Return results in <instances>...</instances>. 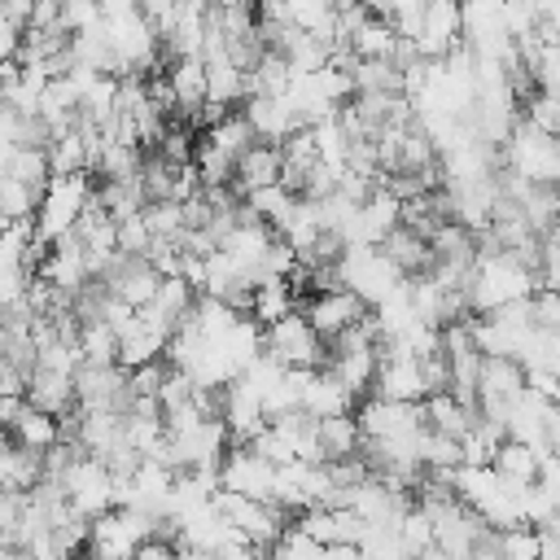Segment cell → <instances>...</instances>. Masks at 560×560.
Here are the masks:
<instances>
[{
  "label": "cell",
  "mask_w": 560,
  "mask_h": 560,
  "mask_svg": "<svg viewBox=\"0 0 560 560\" xmlns=\"http://www.w3.org/2000/svg\"><path fill=\"white\" fill-rule=\"evenodd\" d=\"M368 398H385V402H424V381H420V359L407 354H381L376 363V381Z\"/></svg>",
  "instance_id": "8"
},
{
  "label": "cell",
  "mask_w": 560,
  "mask_h": 560,
  "mask_svg": "<svg viewBox=\"0 0 560 560\" xmlns=\"http://www.w3.org/2000/svg\"><path fill=\"white\" fill-rule=\"evenodd\" d=\"M0 560H26L18 547H0Z\"/></svg>",
  "instance_id": "29"
},
{
  "label": "cell",
  "mask_w": 560,
  "mask_h": 560,
  "mask_svg": "<svg viewBox=\"0 0 560 560\" xmlns=\"http://www.w3.org/2000/svg\"><path fill=\"white\" fill-rule=\"evenodd\" d=\"M210 508H214L232 529H241V534L254 542V551H271V547L280 542V534L289 529V516H284L276 503H258V499H245V494H232V490H214Z\"/></svg>",
  "instance_id": "4"
},
{
  "label": "cell",
  "mask_w": 560,
  "mask_h": 560,
  "mask_svg": "<svg viewBox=\"0 0 560 560\" xmlns=\"http://www.w3.org/2000/svg\"><path fill=\"white\" fill-rule=\"evenodd\" d=\"M61 494H66L70 512L83 516V521H96V516L114 512V477L92 455H74L70 459V468L61 477Z\"/></svg>",
  "instance_id": "5"
},
{
  "label": "cell",
  "mask_w": 560,
  "mask_h": 560,
  "mask_svg": "<svg viewBox=\"0 0 560 560\" xmlns=\"http://www.w3.org/2000/svg\"><path fill=\"white\" fill-rule=\"evenodd\" d=\"M0 105H4V74H0Z\"/></svg>",
  "instance_id": "30"
},
{
  "label": "cell",
  "mask_w": 560,
  "mask_h": 560,
  "mask_svg": "<svg viewBox=\"0 0 560 560\" xmlns=\"http://www.w3.org/2000/svg\"><path fill=\"white\" fill-rule=\"evenodd\" d=\"M332 271H337V284L346 293H354L368 311H376L385 298H394V289L407 280L381 249H346Z\"/></svg>",
  "instance_id": "2"
},
{
  "label": "cell",
  "mask_w": 560,
  "mask_h": 560,
  "mask_svg": "<svg viewBox=\"0 0 560 560\" xmlns=\"http://www.w3.org/2000/svg\"><path fill=\"white\" fill-rule=\"evenodd\" d=\"M140 219H144L153 241H179L184 236V210L175 201H153L140 210Z\"/></svg>",
  "instance_id": "23"
},
{
  "label": "cell",
  "mask_w": 560,
  "mask_h": 560,
  "mask_svg": "<svg viewBox=\"0 0 560 560\" xmlns=\"http://www.w3.org/2000/svg\"><path fill=\"white\" fill-rule=\"evenodd\" d=\"M201 140H206L210 149H219L223 158H232V162H236V158L254 144V131H249L245 114H241V109H232V114H228V118H219L210 131H201Z\"/></svg>",
  "instance_id": "19"
},
{
  "label": "cell",
  "mask_w": 560,
  "mask_h": 560,
  "mask_svg": "<svg viewBox=\"0 0 560 560\" xmlns=\"http://www.w3.org/2000/svg\"><path fill=\"white\" fill-rule=\"evenodd\" d=\"M359 402L350 398V389L328 372V368H319V372H306V385H302V411L311 416V420H328V416H350Z\"/></svg>",
  "instance_id": "12"
},
{
  "label": "cell",
  "mask_w": 560,
  "mask_h": 560,
  "mask_svg": "<svg viewBox=\"0 0 560 560\" xmlns=\"http://www.w3.org/2000/svg\"><path fill=\"white\" fill-rule=\"evenodd\" d=\"M35 206H39V192H35V188H26V184L0 175V214H4L9 223L35 219Z\"/></svg>",
  "instance_id": "24"
},
{
  "label": "cell",
  "mask_w": 560,
  "mask_h": 560,
  "mask_svg": "<svg viewBox=\"0 0 560 560\" xmlns=\"http://www.w3.org/2000/svg\"><path fill=\"white\" fill-rule=\"evenodd\" d=\"M315 442H319V455L324 464L332 459H354L359 455V424H354V411L350 416H328V420H315Z\"/></svg>",
  "instance_id": "14"
},
{
  "label": "cell",
  "mask_w": 560,
  "mask_h": 560,
  "mask_svg": "<svg viewBox=\"0 0 560 560\" xmlns=\"http://www.w3.org/2000/svg\"><path fill=\"white\" fill-rule=\"evenodd\" d=\"M280 171H284L280 144H262V140H254V144H249V149L236 158V166H232V192L245 201L249 192L280 184Z\"/></svg>",
  "instance_id": "10"
},
{
  "label": "cell",
  "mask_w": 560,
  "mask_h": 560,
  "mask_svg": "<svg viewBox=\"0 0 560 560\" xmlns=\"http://www.w3.org/2000/svg\"><path fill=\"white\" fill-rule=\"evenodd\" d=\"M298 311V298H293V289H289V280H262V284H254L249 289V319L258 324V328H271V324H280L284 315H293Z\"/></svg>",
  "instance_id": "13"
},
{
  "label": "cell",
  "mask_w": 560,
  "mask_h": 560,
  "mask_svg": "<svg viewBox=\"0 0 560 560\" xmlns=\"http://www.w3.org/2000/svg\"><path fill=\"white\" fill-rule=\"evenodd\" d=\"M219 490H232V494H245V499H258V503H271V481H276V468L267 459H258L249 446H232L219 464Z\"/></svg>",
  "instance_id": "7"
},
{
  "label": "cell",
  "mask_w": 560,
  "mask_h": 560,
  "mask_svg": "<svg viewBox=\"0 0 560 560\" xmlns=\"http://www.w3.org/2000/svg\"><path fill=\"white\" fill-rule=\"evenodd\" d=\"M18 48H22V26L4 13V4H0V66L4 61H18Z\"/></svg>",
  "instance_id": "27"
},
{
  "label": "cell",
  "mask_w": 560,
  "mask_h": 560,
  "mask_svg": "<svg viewBox=\"0 0 560 560\" xmlns=\"http://www.w3.org/2000/svg\"><path fill=\"white\" fill-rule=\"evenodd\" d=\"M381 254L402 271V276H424L433 267V254H429V241H420L416 232L407 228H394L385 241H381Z\"/></svg>",
  "instance_id": "15"
},
{
  "label": "cell",
  "mask_w": 560,
  "mask_h": 560,
  "mask_svg": "<svg viewBox=\"0 0 560 560\" xmlns=\"http://www.w3.org/2000/svg\"><path fill=\"white\" fill-rule=\"evenodd\" d=\"M245 210L280 236V232H284V223H289V219H293V210H298V197H293L284 184H271V188L249 192V197H245Z\"/></svg>",
  "instance_id": "16"
},
{
  "label": "cell",
  "mask_w": 560,
  "mask_h": 560,
  "mask_svg": "<svg viewBox=\"0 0 560 560\" xmlns=\"http://www.w3.org/2000/svg\"><path fill=\"white\" fill-rule=\"evenodd\" d=\"M26 407L61 420L74 411V376H61V372H48V368H31L26 372Z\"/></svg>",
  "instance_id": "11"
},
{
  "label": "cell",
  "mask_w": 560,
  "mask_h": 560,
  "mask_svg": "<svg viewBox=\"0 0 560 560\" xmlns=\"http://www.w3.org/2000/svg\"><path fill=\"white\" fill-rule=\"evenodd\" d=\"M96 22H101V4H88V0L61 4V31H66V35H83V31H92Z\"/></svg>",
  "instance_id": "26"
},
{
  "label": "cell",
  "mask_w": 560,
  "mask_h": 560,
  "mask_svg": "<svg viewBox=\"0 0 560 560\" xmlns=\"http://www.w3.org/2000/svg\"><path fill=\"white\" fill-rule=\"evenodd\" d=\"M490 468H494L503 481H512V486H529V481H538V451L508 438V442L494 451Z\"/></svg>",
  "instance_id": "18"
},
{
  "label": "cell",
  "mask_w": 560,
  "mask_h": 560,
  "mask_svg": "<svg viewBox=\"0 0 560 560\" xmlns=\"http://www.w3.org/2000/svg\"><path fill=\"white\" fill-rule=\"evenodd\" d=\"M48 171L52 175H88V144L74 127L48 140Z\"/></svg>",
  "instance_id": "20"
},
{
  "label": "cell",
  "mask_w": 560,
  "mask_h": 560,
  "mask_svg": "<svg viewBox=\"0 0 560 560\" xmlns=\"http://www.w3.org/2000/svg\"><path fill=\"white\" fill-rule=\"evenodd\" d=\"M254 560H271V556H267V551H258V556H254Z\"/></svg>",
  "instance_id": "31"
},
{
  "label": "cell",
  "mask_w": 560,
  "mask_h": 560,
  "mask_svg": "<svg viewBox=\"0 0 560 560\" xmlns=\"http://www.w3.org/2000/svg\"><path fill=\"white\" fill-rule=\"evenodd\" d=\"M149 249H153V236H149L144 219H140V214L122 219V223H118V254H122V258H144Z\"/></svg>",
  "instance_id": "25"
},
{
  "label": "cell",
  "mask_w": 560,
  "mask_h": 560,
  "mask_svg": "<svg viewBox=\"0 0 560 560\" xmlns=\"http://www.w3.org/2000/svg\"><path fill=\"white\" fill-rule=\"evenodd\" d=\"M262 354L276 359L280 368H289V372H319L328 363V346L311 332V324L298 311L284 315L280 324L262 328Z\"/></svg>",
  "instance_id": "3"
},
{
  "label": "cell",
  "mask_w": 560,
  "mask_h": 560,
  "mask_svg": "<svg viewBox=\"0 0 560 560\" xmlns=\"http://www.w3.org/2000/svg\"><path fill=\"white\" fill-rule=\"evenodd\" d=\"M324 560H363L359 547H324Z\"/></svg>",
  "instance_id": "28"
},
{
  "label": "cell",
  "mask_w": 560,
  "mask_h": 560,
  "mask_svg": "<svg viewBox=\"0 0 560 560\" xmlns=\"http://www.w3.org/2000/svg\"><path fill=\"white\" fill-rule=\"evenodd\" d=\"M4 175L18 179V184H26V188H35V192H44V184L52 179V171H48V149H18Z\"/></svg>",
  "instance_id": "22"
},
{
  "label": "cell",
  "mask_w": 560,
  "mask_h": 560,
  "mask_svg": "<svg viewBox=\"0 0 560 560\" xmlns=\"http://www.w3.org/2000/svg\"><path fill=\"white\" fill-rule=\"evenodd\" d=\"M298 315L311 324V332H315L324 346H332L346 328H354L359 319H368V306H363L354 293L332 289V293H315V298H306Z\"/></svg>",
  "instance_id": "6"
},
{
  "label": "cell",
  "mask_w": 560,
  "mask_h": 560,
  "mask_svg": "<svg viewBox=\"0 0 560 560\" xmlns=\"http://www.w3.org/2000/svg\"><path fill=\"white\" fill-rule=\"evenodd\" d=\"M79 354L88 368H114L118 363V337L96 319V324H79Z\"/></svg>",
  "instance_id": "21"
},
{
  "label": "cell",
  "mask_w": 560,
  "mask_h": 560,
  "mask_svg": "<svg viewBox=\"0 0 560 560\" xmlns=\"http://www.w3.org/2000/svg\"><path fill=\"white\" fill-rule=\"evenodd\" d=\"M9 438L18 442V446H26V451H35V455H44V451H52L57 442H61V424L52 420V416H44V411H35V407H26L18 420H13V429H9Z\"/></svg>",
  "instance_id": "17"
},
{
  "label": "cell",
  "mask_w": 560,
  "mask_h": 560,
  "mask_svg": "<svg viewBox=\"0 0 560 560\" xmlns=\"http://www.w3.org/2000/svg\"><path fill=\"white\" fill-rule=\"evenodd\" d=\"M241 114H245L254 140H262V144H284L293 131H302V118L293 114V105L284 96H254L241 105Z\"/></svg>",
  "instance_id": "9"
},
{
  "label": "cell",
  "mask_w": 560,
  "mask_h": 560,
  "mask_svg": "<svg viewBox=\"0 0 560 560\" xmlns=\"http://www.w3.org/2000/svg\"><path fill=\"white\" fill-rule=\"evenodd\" d=\"M92 175H52L48 184H44V192H39V206H35V236L44 241V245H57L61 236H70L74 232V223H79V214L88 210V201H92Z\"/></svg>",
  "instance_id": "1"
}]
</instances>
